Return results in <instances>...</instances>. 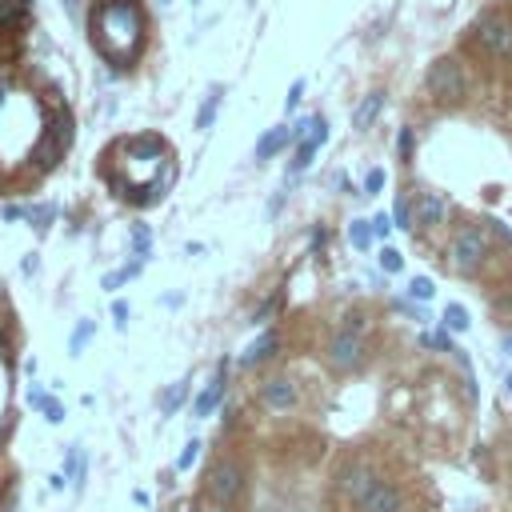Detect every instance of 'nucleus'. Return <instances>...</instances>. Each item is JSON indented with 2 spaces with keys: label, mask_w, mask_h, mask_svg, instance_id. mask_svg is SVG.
<instances>
[{
  "label": "nucleus",
  "mask_w": 512,
  "mask_h": 512,
  "mask_svg": "<svg viewBox=\"0 0 512 512\" xmlns=\"http://www.w3.org/2000/svg\"><path fill=\"white\" fill-rule=\"evenodd\" d=\"M296 136H292V128H272V132H264L260 136V144H256V160H268V156H276L284 144H292Z\"/></svg>",
  "instance_id": "obj_15"
},
{
  "label": "nucleus",
  "mask_w": 512,
  "mask_h": 512,
  "mask_svg": "<svg viewBox=\"0 0 512 512\" xmlns=\"http://www.w3.org/2000/svg\"><path fill=\"white\" fill-rule=\"evenodd\" d=\"M432 292H436V284L428 276H412V284H408V296L412 300H432Z\"/></svg>",
  "instance_id": "obj_22"
},
{
  "label": "nucleus",
  "mask_w": 512,
  "mask_h": 512,
  "mask_svg": "<svg viewBox=\"0 0 512 512\" xmlns=\"http://www.w3.org/2000/svg\"><path fill=\"white\" fill-rule=\"evenodd\" d=\"M500 348H504V356L512 360V336H504V340H500Z\"/></svg>",
  "instance_id": "obj_37"
},
{
  "label": "nucleus",
  "mask_w": 512,
  "mask_h": 512,
  "mask_svg": "<svg viewBox=\"0 0 512 512\" xmlns=\"http://www.w3.org/2000/svg\"><path fill=\"white\" fill-rule=\"evenodd\" d=\"M28 404H32V408H40L48 424H60V420H64V408H60L48 392H40V388H28Z\"/></svg>",
  "instance_id": "obj_16"
},
{
  "label": "nucleus",
  "mask_w": 512,
  "mask_h": 512,
  "mask_svg": "<svg viewBox=\"0 0 512 512\" xmlns=\"http://www.w3.org/2000/svg\"><path fill=\"white\" fill-rule=\"evenodd\" d=\"M196 456H200V440H188V444H184V452L176 456V468H180V472H184V468H192V464H196Z\"/></svg>",
  "instance_id": "obj_26"
},
{
  "label": "nucleus",
  "mask_w": 512,
  "mask_h": 512,
  "mask_svg": "<svg viewBox=\"0 0 512 512\" xmlns=\"http://www.w3.org/2000/svg\"><path fill=\"white\" fill-rule=\"evenodd\" d=\"M492 232H496V236H500V240H504V244H512V232H508V228H504V220H492Z\"/></svg>",
  "instance_id": "obj_36"
},
{
  "label": "nucleus",
  "mask_w": 512,
  "mask_h": 512,
  "mask_svg": "<svg viewBox=\"0 0 512 512\" xmlns=\"http://www.w3.org/2000/svg\"><path fill=\"white\" fill-rule=\"evenodd\" d=\"M376 484H380V476H376V472H372L364 460L344 464V468H340V476H336V488H340V492H344L352 504H360V500H364V496H368Z\"/></svg>",
  "instance_id": "obj_6"
},
{
  "label": "nucleus",
  "mask_w": 512,
  "mask_h": 512,
  "mask_svg": "<svg viewBox=\"0 0 512 512\" xmlns=\"http://www.w3.org/2000/svg\"><path fill=\"white\" fill-rule=\"evenodd\" d=\"M220 100H224V92H220V88H212V92H208V100H204V104H200V112H196V128H212Z\"/></svg>",
  "instance_id": "obj_17"
},
{
  "label": "nucleus",
  "mask_w": 512,
  "mask_h": 512,
  "mask_svg": "<svg viewBox=\"0 0 512 512\" xmlns=\"http://www.w3.org/2000/svg\"><path fill=\"white\" fill-rule=\"evenodd\" d=\"M184 392H188V384H184V380H180V384H172V388L164 392V400H160V412H164V416H172V412L180 408V400H184Z\"/></svg>",
  "instance_id": "obj_20"
},
{
  "label": "nucleus",
  "mask_w": 512,
  "mask_h": 512,
  "mask_svg": "<svg viewBox=\"0 0 512 512\" xmlns=\"http://www.w3.org/2000/svg\"><path fill=\"white\" fill-rule=\"evenodd\" d=\"M112 316H116V328H124L128 324V304L124 300H112Z\"/></svg>",
  "instance_id": "obj_34"
},
{
  "label": "nucleus",
  "mask_w": 512,
  "mask_h": 512,
  "mask_svg": "<svg viewBox=\"0 0 512 512\" xmlns=\"http://www.w3.org/2000/svg\"><path fill=\"white\" fill-rule=\"evenodd\" d=\"M328 140V120L324 116H312V128H308V136L296 144V156H292V164H288V172L296 176V172H304L308 164H312V156H316V148Z\"/></svg>",
  "instance_id": "obj_8"
},
{
  "label": "nucleus",
  "mask_w": 512,
  "mask_h": 512,
  "mask_svg": "<svg viewBox=\"0 0 512 512\" xmlns=\"http://www.w3.org/2000/svg\"><path fill=\"white\" fill-rule=\"evenodd\" d=\"M140 40H144V12L136 0H108L92 16V44L112 68H124L136 56Z\"/></svg>",
  "instance_id": "obj_1"
},
{
  "label": "nucleus",
  "mask_w": 512,
  "mask_h": 512,
  "mask_svg": "<svg viewBox=\"0 0 512 512\" xmlns=\"http://www.w3.org/2000/svg\"><path fill=\"white\" fill-rule=\"evenodd\" d=\"M348 240H352L356 248H368V244H372V228H368V220H352V224H348Z\"/></svg>",
  "instance_id": "obj_21"
},
{
  "label": "nucleus",
  "mask_w": 512,
  "mask_h": 512,
  "mask_svg": "<svg viewBox=\"0 0 512 512\" xmlns=\"http://www.w3.org/2000/svg\"><path fill=\"white\" fill-rule=\"evenodd\" d=\"M300 96H304V80H296V84H292V88H288V96H284V108H288V112H292V108H296V104H300Z\"/></svg>",
  "instance_id": "obj_30"
},
{
  "label": "nucleus",
  "mask_w": 512,
  "mask_h": 512,
  "mask_svg": "<svg viewBox=\"0 0 512 512\" xmlns=\"http://www.w3.org/2000/svg\"><path fill=\"white\" fill-rule=\"evenodd\" d=\"M388 232H392V220H388V216L380 212V216L372 220V236H388Z\"/></svg>",
  "instance_id": "obj_33"
},
{
  "label": "nucleus",
  "mask_w": 512,
  "mask_h": 512,
  "mask_svg": "<svg viewBox=\"0 0 512 512\" xmlns=\"http://www.w3.org/2000/svg\"><path fill=\"white\" fill-rule=\"evenodd\" d=\"M476 36H480L484 52H492V56H512V20H504V16H484L480 28H476Z\"/></svg>",
  "instance_id": "obj_7"
},
{
  "label": "nucleus",
  "mask_w": 512,
  "mask_h": 512,
  "mask_svg": "<svg viewBox=\"0 0 512 512\" xmlns=\"http://www.w3.org/2000/svg\"><path fill=\"white\" fill-rule=\"evenodd\" d=\"M424 344H428V348H444V352H452V344H448V336H444V332H428V336H424Z\"/></svg>",
  "instance_id": "obj_32"
},
{
  "label": "nucleus",
  "mask_w": 512,
  "mask_h": 512,
  "mask_svg": "<svg viewBox=\"0 0 512 512\" xmlns=\"http://www.w3.org/2000/svg\"><path fill=\"white\" fill-rule=\"evenodd\" d=\"M260 400H264V408H272V412H288V408L296 404V384H292L288 376H272V380H264Z\"/></svg>",
  "instance_id": "obj_10"
},
{
  "label": "nucleus",
  "mask_w": 512,
  "mask_h": 512,
  "mask_svg": "<svg viewBox=\"0 0 512 512\" xmlns=\"http://www.w3.org/2000/svg\"><path fill=\"white\" fill-rule=\"evenodd\" d=\"M396 148H400V156H404V160L412 156V128H400V136H396Z\"/></svg>",
  "instance_id": "obj_31"
},
{
  "label": "nucleus",
  "mask_w": 512,
  "mask_h": 512,
  "mask_svg": "<svg viewBox=\"0 0 512 512\" xmlns=\"http://www.w3.org/2000/svg\"><path fill=\"white\" fill-rule=\"evenodd\" d=\"M468 324H472V320H468V308H464V304H448V308H444V328H448V332H468Z\"/></svg>",
  "instance_id": "obj_18"
},
{
  "label": "nucleus",
  "mask_w": 512,
  "mask_h": 512,
  "mask_svg": "<svg viewBox=\"0 0 512 512\" xmlns=\"http://www.w3.org/2000/svg\"><path fill=\"white\" fill-rule=\"evenodd\" d=\"M380 268H384V272H400V268H404V256H400L396 248H380Z\"/></svg>",
  "instance_id": "obj_25"
},
{
  "label": "nucleus",
  "mask_w": 512,
  "mask_h": 512,
  "mask_svg": "<svg viewBox=\"0 0 512 512\" xmlns=\"http://www.w3.org/2000/svg\"><path fill=\"white\" fill-rule=\"evenodd\" d=\"M444 212H448V204H444V196H436V192H424V196L416 200V224H420V228H436V224L444 220Z\"/></svg>",
  "instance_id": "obj_12"
},
{
  "label": "nucleus",
  "mask_w": 512,
  "mask_h": 512,
  "mask_svg": "<svg viewBox=\"0 0 512 512\" xmlns=\"http://www.w3.org/2000/svg\"><path fill=\"white\" fill-rule=\"evenodd\" d=\"M148 248H152V232L144 224H132V256L144 264L148 260Z\"/></svg>",
  "instance_id": "obj_19"
},
{
  "label": "nucleus",
  "mask_w": 512,
  "mask_h": 512,
  "mask_svg": "<svg viewBox=\"0 0 512 512\" xmlns=\"http://www.w3.org/2000/svg\"><path fill=\"white\" fill-rule=\"evenodd\" d=\"M380 188H384V168H372V172L364 176V192H368V196H376Z\"/></svg>",
  "instance_id": "obj_28"
},
{
  "label": "nucleus",
  "mask_w": 512,
  "mask_h": 512,
  "mask_svg": "<svg viewBox=\"0 0 512 512\" xmlns=\"http://www.w3.org/2000/svg\"><path fill=\"white\" fill-rule=\"evenodd\" d=\"M52 212H56L52 204H36V208H28L24 216H28V220H32L36 228H48V220H52Z\"/></svg>",
  "instance_id": "obj_24"
},
{
  "label": "nucleus",
  "mask_w": 512,
  "mask_h": 512,
  "mask_svg": "<svg viewBox=\"0 0 512 512\" xmlns=\"http://www.w3.org/2000/svg\"><path fill=\"white\" fill-rule=\"evenodd\" d=\"M224 380H228V360H220L216 364V372H212V380H208V388L196 396V404H192V416H208L216 404H220V396H224Z\"/></svg>",
  "instance_id": "obj_11"
},
{
  "label": "nucleus",
  "mask_w": 512,
  "mask_h": 512,
  "mask_svg": "<svg viewBox=\"0 0 512 512\" xmlns=\"http://www.w3.org/2000/svg\"><path fill=\"white\" fill-rule=\"evenodd\" d=\"M24 12H28V0H0V24L16 20V16H24Z\"/></svg>",
  "instance_id": "obj_23"
},
{
  "label": "nucleus",
  "mask_w": 512,
  "mask_h": 512,
  "mask_svg": "<svg viewBox=\"0 0 512 512\" xmlns=\"http://www.w3.org/2000/svg\"><path fill=\"white\" fill-rule=\"evenodd\" d=\"M392 216H396V228H412V224H416V216H412V208H408L404 196L396 200V212H392Z\"/></svg>",
  "instance_id": "obj_27"
},
{
  "label": "nucleus",
  "mask_w": 512,
  "mask_h": 512,
  "mask_svg": "<svg viewBox=\"0 0 512 512\" xmlns=\"http://www.w3.org/2000/svg\"><path fill=\"white\" fill-rule=\"evenodd\" d=\"M356 508H360V512H404V492H400L392 480H380Z\"/></svg>",
  "instance_id": "obj_9"
},
{
  "label": "nucleus",
  "mask_w": 512,
  "mask_h": 512,
  "mask_svg": "<svg viewBox=\"0 0 512 512\" xmlns=\"http://www.w3.org/2000/svg\"><path fill=\"white\" fill-rule=\"evenodd\" d=\"M448 256H452V268H456V272H464V276L480 272L484 260H488V240H484V232H480V228H460V232L452 236V244H448Z\"/></svg>",
  "instance_id": "obj_3"
},
{
  "label": "nucleus",
  "mask_w": 512,
  "mask_h": 512,
  "mask_svg": "<svg viewBox=\"0 0 512 512\" xmlns=\"http://www.w3.org/2000/svg\"><path fill=\"white\" fill-rule=\"evenodd\" d=\"M272 308H276V296H268V300L260 304V312H256V320H268V316H272Z\"/></svg>",
  "instance_id": "obj_35"
},
{
  "label": "nucleus",
  "mask_w": 512,
  "mask_h": 512,
  "mask_svg": "<svg viewBox=\"0 0 512 512\" xmlns=\"http://www.w3.org/2000/svg\"><path fill=\"white\" fill-rule=\"evenodd\" d=\"M380 108H384V92H368V96L356 104V112H352V128H368V124L380 116Z\"/></svg>",
  "instance_id": "obj_14"
},
{
  "label": "nucleus",
  "mask_w": 512,
  "mask_h": 512,
  "mask_svg": "<svg viewBox=\"0 0 512 512\" xmlns=\"http://www.w3.org/2000/svg\"><path fill=\"white\" fill-rule=\"evenodd\" d=\"M276 344H280V340H276V332H272V328H268V332H260V336H256V340L244 348L240 364H244V368H252V364H260V360H268V356L276 352Z\"/></svg>",
  "instance_id": "obj_13"
},
{
  "label": "nucleus",
  "mask_w": 512,
  "mask_h": 512,
  "mask_svg": "<svg viewBox=\"0 0 512 512\" xmlns=\"http://www.w3.org/2000/svg\"><path fill=\"white\" fill-rule=\"evenodd\" d=\"M428 92H432L440 104H460V100H468V76H464V68H460L452 56L432 60V68H428Z\"/></svg>",
  "instance_id": "obj_2"
},
{
  "label": "nucleus",
  "mask_w": 512,
  "mask_h": 512,
  "mask_svg": "<svg viewBox=\"0 0 512 512\" xmlns=\"http://www.w3.org/2000/svg\"><path fill=\"white\" fill-rule=\"evenodd\" d=\"M92 328H96V324H92V320H84V324L72 332V352H80V348H84V340L92 336Z\"/></svg>",
  "instance_id": "obj_29"
},
{
  "label": "nucleus",
  "mask_w": 512,
  "mask_h": 512,
  "mask_svg": "<svg viewBox=\"0 0 512 512\" xmlns=\"http://www.w3.org/2000/svg\"><path fill=\"white\" fill-rule=\"evenodd\" d=\"M504 392H508V396H512V372H508V376H504Z\"/></svg>",
  "instance_id": "obj_38"
},
{
  "label": "nucleus",
  "mask_w": 512,
  "mask_h": 512,
  "mask_svg": "<svg viewBox=\"0 0 512 512\" xmlns=\"http://www.w3.org/2000/svg\"><path fill=\"white\" fill-rule=\"evenodd\" d=\"M208 492H212V500L220 508H232L244 496V464L240 460H220L208 472Z\"/></svg>",
  "instance_id": "obj_4"
},
{
  "label": "nucleus",
  "mask_w": 512,
  "mask_h": 512,
  "mask_svg": "<svg viewBox=\"0 0 512 512\" xmlns=\"http://www.w3.org/2000/svg\"><path fill=\"white\" fill-rule=\"evenodd\" d=\"M328 364H332L336 372H352V368H360V364H364V336L340 328V332L328 340Z\"/></svg>",
  "instance_id": "obj_5"
},
{
  "label": "nucleus",
  "mask_w": 512,
  "mask_h": 512,
  "mask_svg": "<svg viewBox=\"0 0 512 512\" xmlns=\"http://www.w3.org/2000/svg\"><path fill=\"white\" fill-rule=\"evenodd\" d=\"M160 4H168V0H160Z\"/></svg>",
  "instance_id": "obj_39"
}]
</instances>
